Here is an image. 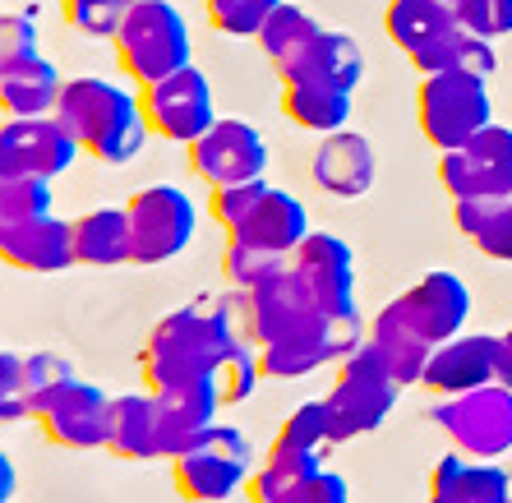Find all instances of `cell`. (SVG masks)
Segmentation results:
<instances>
[{"label": "cell", "mask_w": 512, "mask_h": 503, "mask_svg": "<svg viewBox=\"0 0 512 503\" xmlns=\"http://www.w3.org/2000/svg\"><path fill=\"white\" fill-rule=\"evenodd\" d=\"M236 347H245V342L231 333L217 296H194L190 305L157 319V328L148 333V342L139 351V374L153 393L180 384H203V379H217V370L227 365V356Z\"/></svg>", "instance_id": "1"}, {"label": "cell", "mask_w": 512, "mask_h": 503, "mask_svg": "<svg viewBox=\"0 0 512 503\" xmlns=\"http://www.w3.org/2000/svg\"><path fill=\"white\" fill-rule=\"evenodd\" d=\"M56 120L74 134V144L107 167H130L148 144V116L139 107V93L120 88L116 79L79 74L65 79V93L56 102Z\"/></svg>", "instance_id": "2"}, {"label": "cell", "mask_w": 512, "mask_h": 503, "mask_svg": "<svg viewBox=\"0 0 512 503\" xmlns=\"http://www.w3.org/2000/svg\"><path fill=\"white\" fill-rule=\"evenodd\" d=\"M397 384L388 365L370 351V342L360 351H351L346 360H337L333 388L323 397V416H328V439L346 444V439H360V434H374L383 420L393 416L397 407Z\"/></svg>", "instance_id": "3"}, {"label": "cell", "mask_w": 512, "mask_h": 503, "mask_svg": "<svg viewBox=\"0 0 512 503\" xmlns=\"http://www.w3.org/2000/svg\"><path fill=\"white\" fill-rule=\"evenodd\" d=\"M116 56L120 70L139 79V88L194 65V42L185 14L171 0H134L116 33Z\"/></svg>", "instance_id": "4"}, {"label": "cell", "mask_w": 512, "mask_h": 503, "mask_svg": "<svg viewBox=\"0 0 512 503\" xmlns=\"http://www.w3.org/2000/svg\"><path fill=\"white\" fill-rule=\"evenodd\" d=\"M416 120L434 153H453V148L471 144L485 125H494L489 84L480 74L462 70L425 74L416 88Z\"/></svg>", "instance_id": "5"}, {"label": "cell", "mask_w": 512, "mask_h": 503, "mask_svg": "<svg viewBox=\"0 0 512 503\" xmlns=\"http://www.w3.org/2000/svg\"><path fill=\"white\" fill-rule=\"evenodd\" d=\"M365 337H370V324H360V314L356 319H328L319 310H305L286 333H277L273 342L259 347L263 379H282V384L286 379H305V374L337 365L351 351H360Z\"/></svg>", "instance_id": "6"}, {"label": "cell", "mask_w": 512, "mask_h": 503, "mask_svg": "<svg viewBox=\"0 0 512 503\" xmlns=\"http://www.w3.org/2000/svg\"><path fill=\"white\" fill-rule=\"evenodd\" d=\"M250 471H254L250 434L236 430V425H222V420L203 434L190 453H180L176 462H171L176 494H180V499H190V503H222V499H231V494L245 490Z\"/></svg>", "instance_id": "7"}, {"label": "cell", "mask_w": 512, "mask_h": 503, "mask_svg": "<svg viewBox=\"0 0 512 503\" xmlns=\"http://www.w3.org/2000/svg\"><path fill=\"white\" fill-rule=\"evenodd\" d=\"M130 264L153 268V264H171L176 254L190 250L194 227H199V208L185 190L157 180L130 194Z\"/></svg>", "instance_id": "8"}, {"label": "cell", "mask_w": 512, "mask_h": 503, "mask_svg": "<svg viewBox=\"0 0 512 503\" xmlns=\"http://www.w3.org/2000/svg\"><path fill=\"white\" fill-rule=\"evenodd\" d=\"M434 425L462 457L499 462V457L512 453V388L485 384L462 397H439L434 402Z\"/></svg>", "instance_id": "9"}, {"label": "cell", "mask_w": 512, "mask_h": 503, "mask_svg": "<svg viewBox=\"0 0 512 503\" xmlns=\"http://www.w3.org/2000/svg\"><path fill=\"white\" fill-rule=\"evenodd\" d=\"M374 319L402 328V333H411L416 342H425V347L434 351L439 342L466 333V319H471V287H466L457 273H448V268H434V273L420 277L416 287H406L397 300H388Z\"/></svg>", "instance_id": "10"}, {"label": "cell", "mask_w": 512, "mask_h": 503, "mask_svg": "<svg viewBox=\"0 0 512 503\" xmlns=\"http://www.w3.org/2000/svg\"><path fill=\"white\" fill-rule=\"evenodd\" d=\"M139 107L157 139L190 148L199 134L213 130V120H217L213 79H208L199 65H185V70L167 74V79H157V84H143Z\"/></svg>", "instance_id": "11"}, {"label": "cell", "mask_w": 512, "mask_h": 503, "mask_svg": "<svg viewBox=\"0 0 512 503\" xmlns=\"http://www.w3.org/2000/svg\"><path fill=\"white\" fill-rule=\"evenodd\" d=\"M291 282L328 319H356V254L333 231H310L291 254Z\"/></svg>", "instance_id": "12"}, {"label": "cell", "mask_w": 512, "mask_h": 503, "mask_svg": "<svg viewBox=\"0 0 512 503\" xmlns=\"http://www.w3.org/2000/svg\"><path fill=\"white\" fill-rule=\"evenodd\" d=\"M84 148L56 116L0 120V180H56L79 162Z\"/></svg>", "instance_id": "13"}, {"label": "cell", "mask_w": 512, "mask_h": 503, "mask_svg": "<svg viewBox=\"0 0 512 503\" xmlns=\"http://www.w3.org/2000/svg\"><path fill=\"white\" fill-rule=\"evenodd\" d=\"M439 185L457 199H512V130L485 125L471 144L439 153Z\"/></svg>", "instance_id": "14"}, {"label": "cell", "mask_w": 512, "mask_h": 503, "mask_svg": "<svg viewBox=\"0 0 512 503\" xmlns=\"http://www.w3.org/2000/svg\"><path fill=\"white\" fill-rule=\"evenodd\" d=\"M190 171L203 185H240V180H263L268 171V139L240 116H217L213 130L190 144Z\"/></svg>", "instance_id": "15"}, {"label": "cell", "mask_w": 512, "mask_h": 503, "mask_svg": "<svg viewBox=\"0 0 512 503\" xmlns=\"http://www.w3.org/2000/svg\"><path fill=\"white\" fill-rule=\"evenodd\" d=\"M37 425L47 430L51 444L60 448H107L111 439V397L97 384L74 374L70 384H60L56 393L37 407Z\"/></svg>", "instance_id": "16"}, {"label": "cell", "mask_w": 512, "mask_h": 503, "mask_svg": "<svg viewBox=\"0 0 512 503\" xmlns=\"http://www.w3.org/2000/svg\"><path fill=\"white\" fill-rule=\"evenodd\" d=\"M499 370V333H457L429 351L420 384L434 397H462L471 388L494 384Z\"/></svg>", "instance_id": "17"}, {"label": "cell", "mask_w": 512, "mask_h": 503, "mask_svg": "<svg viewBox=\"0 0 512 503\" xmlns=\"http://www.w3.org/2000/svg\"><path fill=\"white\" fill-rule=\"evenodd\" d=\"M217 411H222L217 379L162 388L157 393V453L167 457V462H176L180 453H190L203 434L217 425Z\"/></svg>", "instance_id": "18"}, {"label": "cell", "mask_w": 512, "mask_h": 503, "mask_svg": "<svg viewBox=\"0 0 512 503\" xmlns=\"http://www.w3.org/2000/svg\"><path fill=\"white\" fill-rule=\"evenodd\" d=\"M277 74H282V84H333L356 93L360 79H365V51L351 33L319 28L286 65H277Z\"/></svg>", "instance_id": "19"}, {"label": "cell", "mask_w": 512, "mask_h": 503, "mask_svg": "<svg viewBox=\"0 0 512 503\" xmlns=\"http://www.w3.org/2000/svg\"><path fill=\"white\" fill-rule=\"evenodd\" d=\"M310 176L323 194L333 199H360V194L374 190V176H379V157H374V144L356 130H337L323 134L319 148H314Z\"/></svg>", "instance_id": "20"}, {"label": "cell", "mask_w": 512, "mask_h": 503, "mask_svg": "<svg viewBox=\"0 0 512 503\" xmlns=\"http://www.w3.org/2000/svg\"><path fill=\"white\" fill-rule=\"evenodd\" d=\"M0 264L19 268V273H65L74 268V222L47 213L33 222H19L10 236L0 240Z\"/></svg>", "instance_id": "21"}, {"label": "cell", "mask_w": 512, "mask_h": 503, "mask_svg": "<svg viewBox=\"0 0 512 503\" xmlns=\"http://www.w3.org/2000/svg\"><path fill=\"white\" fill-rule=\"evenodd\" d=\"M305 236H310V208L286 190H268L250 208V217L227 231V240L254 245V250H273V254H296L305 245Z\"/></svg>", "instance_id": "22"}, {"label": "cell", "mask_w": 512, "mask_h": 503, "mask_svg": "<svg viewBox=\"0 0 512 503\" xmlns=\"http://www.w3.org/2000/svg\"><path fill=\"white\" fill-rule=\"evenodd\" d=\"M508 467L499 462H476L453 448L429 471V499L425 503H503Z\"/></svg>", "instance_id": "23"}, {"label": "cell", "mask_w": 512, "mask_h": 503, "mask_svg": "<svg viewBox=\"0 0 512 503\" xmlns=\"http://www.w3.org/2000/svg\"><path fill=\"white\" fill-rule=\"evenodd\" d=\"M65 93V79L47 56L19 60L0 70V116L28 120V116H56V102Z\"/></svg>", "instance_id": "24"}, {"label": "cell", "mask_w": 512, "mask_h": 503, "mask_svg": "<svg viewBox=\"0 0 512 503\" xmlns=\"http://www.w3.org/2000/svg\"><path fill=\"white\" fill-rule=\"evenodd\" d=\"M406 60H411L420 74L462 70V74H480V79H489V74L499 70L494 42H489V37H480V33H471L466 24H448L439 37H429L425 47H416Z\"/></svg>", "instance_id": "25"}, {"label": "cell", "mask_w": 512, "mask_h": 503, "mask_svg": "<svg viewBox=\"0 0 512 503\" xmlns=\"http://www.w3.org/2000/svg\"><path fill=\"white\" fill-rule=\"evenodd\" d=\"M319 471H323V453H300V448L273 444L268 457L250 471L245 490H250V503H300L305 485Z\"/></svg>", "instance_id": "26"}, {"label": "cell", "mask_w": 512, "mask_h": 503, "mask_svg": "<svg viewBox=\"0 0 512 503\" xmlns=\"http://www.w3.org/2000/svg\"><path fill=\"white\" fill-rule=\"evenodd\" d=\"M107 453L125 457V462H153L157 453V393H120L111 397V439Z\"/></svg>", "instance_id": "27"}, {"label": "cell", "mask_w": 512, "mask_h": 503, "mask_svg": "<svg viewBox=\"0 0 512 503\" xmlns=\"http://www.w3.org/2000/svg\"><path fill=\"white\" fill-rule=\"evenodd\" d=\"M74 259L88 268L130 264V213L125 208H93L74 217Z\"/></svg>", "instance_id": "28"}, {"label": "cell", "mask_w": 512, "mask_h": 503, "mask_svg": "<svg viewBox=\"0 0 512 503\" xmlns=\"http://www.w3.org/2000/svg\"><path fill=\"white\" fill-rule=\"evenodd\" d=\"M351 97L346 88H333V84H282V111L291 125L310 134H337L346 130L351 120Z\"/></svg>", "instance_id": "29"}, {"label": "cell", "mask_w": 512, "mask_h": 503, "mask_svg": "<svg viewBox=\"0 0 512 503\" xmlns=\"http://www.w3.org/2000/svg\"><path fill=\"white\" fill-rule=\"evenodd\" d=\"M448 24H457V14L448 0H388V10H383V33L388 42L411 56L416 47H425L429 37H439Z\"/></svg>", "instance_id": "30"}, {"label": "cell", "mask_w": 512, "mask_h": 503, "mask_svg": "<svg viewBox=\"0 0 512 503\" xmlns=\"http://www.w3.org/2000/svg\"><path fill=\"white\" fill-rule=\"evenodd\" d=\"M370 351L388 365V374H393L402 388L420 384V374H425V360H429V347L425 342H416L411 333H402V328L383 324V319H370Z\"/></svg>", "instance_id": "31"}, {"label": "cell", "mask_w": 512, "mask_h": 503, "mask_svg": "<svg viewBox=\"0 0 512 503\" xmlns=\"http://www.w3.org/2000/svg\"><path fill=\"white\" fill-rule=\"evenodd\" d=\"M319 28L323 24L314 19L310 10H305V5H291V0H282V5L273 10V19L259 28V37H254V42H259V51L273 60V65H286V60L296 56V51L305 47L314 33H319Z\"/></svg>", "instance_id": "32"}, {"label": "cell", "mask_w": 512, "mask_h": 503, "mask_svg": "<svg viewBox=\"0 0 512 503\" xmlns=\"http://www.w3.org/2000/svg\"><path fill=\"white\" fill-rule=\"evenodd\" d=\"M286 268H291V254L254 250V245H240V240H227V254H222V273H227V282L240 291L263 287L268 277L286 273Z\"/></svg>", "instance_id": "33"}, {"label": "cell", "mask_w": 512, "mask_h": 503, "mask_svg": "<svg viewBox=\"0 0 512 503\" xmlns=\"http://www.w3.org/2000/svg\"><path fill=\"white\" fill-rule=\"evenodd\" d=\"M51 213V180H0V240L19 222Z\"/></svg>", "instance_id": "34"}, {"label": "cell", "mask_w": 512, "mask_h": 503, "mask_svg": "<svg viewBox=\"0 0 512 503\" xmlns=\"http://www.w3.org/2000/svg\"><path fill=\"white\" fill-rule=\"evenodd\" d=\"M130 5L134 0H65L60 10H65V24H70L74 33L97 37V42H116Z\"/></svg>", "instance_id": "35"}, {"label": "cell", "mask_w": 512, "mask_h": 503, "mask_svg": "<svg viewBox=\"0 0 512 503\" xmlns=\"http://www.w3.org/2000/svg\"><path fill=\"white\" fill-rule=\"evenodd\" d=\"M33 416V379L24 351H0V425H19Z\"/></svg>", "instance_id": "36"}, {"label": "cell", "mask_w": 512, "mask_h": 503, "mask_svg": "<svg viewBox=\"0 0 512 503\" xmlns=\"http://www.w3.org/2000/svg\"><path fill=\"white\" fill-rule=\"evenodd\" d=\"M208 5V24L227 37H259V28L273 19L282 0H203Z\"/></svg>", "instance_id": "37"}, {"label": "cell", "mask_w": 512, "mask_h": 503, "mask_svg": "<svg viewBox=\"0 0 512 503\" xmlns=\"http://www.w3.org/2000/svg\"><path fill=\"white\" fill-rule=\"evenodd\" d=\"M273 444L282 448H300V453H328V416H323V397H310V402H300L291 416L282 420V430H277Z\"/></svg>", "instance_id": "38"}, {"label": "cell", "mask_w": 512, "mask_h": 503, "mask_svg": "<svg viewBox=\"0 0 512 503\" xmlns=\"http://www.w3.org/2000/svg\"><path fill=\"white\" fill-rule=\"evenodd\" d=\"M263 379V365H259V347H236L227 356V365L217 370V393H222V407H240L250 402L254 388Z\"/></svg>", "instance_id": "39"}, {"label": "cell", "mask_w": 512, "mask_h": 503, "mask_svg": "<svg viewBox=\"0 0 512 503\" xmlns=\"http://www.w3.org/2000/svg\"><path fill=\"white\" fill-rule=\"evenodd\" d=\"M457 24H466L471 33L499 42L512 33V0H453Z\"/></svg>", "instance_id": "40"}, {"label": "cell", "mask_w": 512, "mask_h": 503, "mask_svg": "<svg viewBox=\"0 0 512 503\" xmlns=\"http://www.w3.org/2000/svg\"><path fill=\"white\" fill-rule=\"evenodd\" d=\"M273 190L268 180H240V185H217L213 190V222L217 227H240L245 217H250V208L259 204L263 194Z\"/></svg>", "instance_id": "41"}, {"label": "cell", "mask_w": 512, "mask_h": 503, "mask_svg": "<svg viewBox=\"0 0 512 503\" xmlns=\"http://www.w3.org/2000/svg\"><path fill=\"white\" fill-rule=\"evenodd\" d=\"M471 245H476L480 254H489V259H499V264H512V199H494L485 213V222H480V231L471 236Z\"/></svg>", "instance_id": "42"}, {"label": "cell", "mask_w": 512, "mask_h": 503, "mask_svg": "<svg viewBox=\"0 0 512 503\" xmlns=\"http://www.w3.org/2000/svg\"><path fill=\"white\" fill-rule=\"evenodd\" d=\"M42 56L37 51V28L24 14H0V70H10L19 60Z\"/></svg>", "instance_id": "43"}, {"label": "cell", "mask_w": 512, "mask_h": 503, "mask_svg": "<svg viewBox=\"0 0 512 503\" xmlns=\"http://www.w3.org/2000/svg\"><path fill=\"white\" fill-rule=\"evenodd\" d=\"M300 503H351V490H346V480L337 476V471L323 467L319 476L305 485V494H300Z\"/></svg>", "instance_id": "44"}, {"label": "cell", "mask_w": 512, "mask_h": 503, "mask_svg": "<svg viewBox=\"0 0 512 503\" xmlns=\"http://www.w3.org/2000/svg\"><path fill=\"white\" fill-rule=\"evenodd\" d=\"M494 384L512 388V328L499 333V370H494Z\"/></svg>", "instance_id": "45"}, {"label": "cell", "mask_w": 512, "mask_h": 503, "mask_svg": "<svg viewBox=\"0 0 512 503\" xmlns=\"http://www.w3.org/2000/svg\"><path fill=\"white\" fill-rule=\"evenodd\" d=\"M14 485H19V471H14V462L5 453H0V503L14 499Z\"/></svg>", "instance_id": "46"}, {"label": "cell", "mask_w": 512, "mask_h": 503, "mask_svg": "<svg viewBox=\"0 0 512 503\" xmlns=\"http://www.w3.org/2000/svg\"><path fill=\"white\" fill-rule=\"evenodd\" d=\"M503 503H512V467H508V485H503Z\"/></svg>", "instance_id": "47"}, {"label": "cell", "mask_w": 512, "mask_h": 503, "mask_svg": "<svg viewBox=\"0 0 512 503\" xmlns=\"http://www.w3.org/2000/svg\"><path fill=\"white\" fill-rule=\"evenodd\" d=\"M448 5H453V0H448Z\"/></svg>", "instance_id": "48"}]
</instances>
